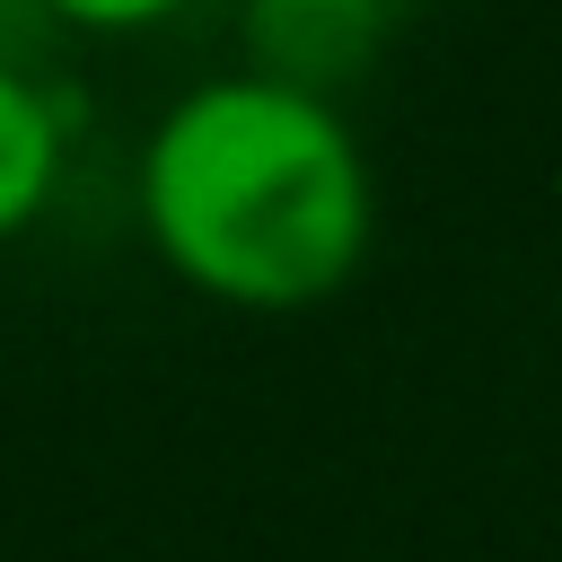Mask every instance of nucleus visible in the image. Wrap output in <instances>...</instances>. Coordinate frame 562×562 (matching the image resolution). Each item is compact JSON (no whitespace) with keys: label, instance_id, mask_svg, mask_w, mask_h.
<instances>
[{"label":"nucleus","instance_id":"f257e3e1","mask_svg":"<svg viewBox=\"0 0 562 562\" xmlns=\"http://www.w3.org/2000/svg\"><path fill=\"white\" fill-rule=\"evenodd\" d=\"M140 228L184 290L290 316L360 272L378 193L325 97L228 70L158 114L140 149Z\"/></svg>","mask_w":562,"mask_h":562},{"label":"nucleus","instance_id":"f03ea898","mask_svg":"<svg viewBox=\"0 0 562 562\" xmlns=\"http://www.w3.org/2000/svg\"><path fill=\"white\" fill-rule=\"evenodd\" d=\"M386 35H395L386 0H246L237 9L246 70L272 79V88L325 97V105H334V88H351L378 61Z\"/></svg>","mask_w":562,"mask_h":562},{"label":"nucleus","instance_id":"7ed1b4c3","mask_svg":"<svg viewBox=\"0 0 562 562\" xmlns=\"http://www.w3.org/2000/svg\"><path fill=\"white\" fill-rule=\"evenodd\" d=\"M61 176V114L53 97L0 53V237H18Z\"/></svg>","mask_w":562,"mask_h":562},{"label":"nucleus","instance_id":"20e7f679","mask_svg":"<svg viewBox=\"0 0 562 562\" xmlns=\"http://www.w3.org/2000/svg\"><path fill=\"white\" fill-rule=\"evenodd\" d=\"M44 18H61V26H97V35H123V26H158V18H176L184 0H35Z\"/></svg>","mask_w":562,"mask_h":562},{"label":"nucleus","instance_id":"39448f33","mask_svg":"<svg viewBox=\"0 0 562 562\" xmlns=\"http://www.w3.org/2000/svg\"><path fill=\"white\" fill-rule=\"evenodd\" d=\"M386 9H395V18H404V9H413V0H386Z\"/></svg>","mask_w":562,"mask_h":562}]
</instances>
